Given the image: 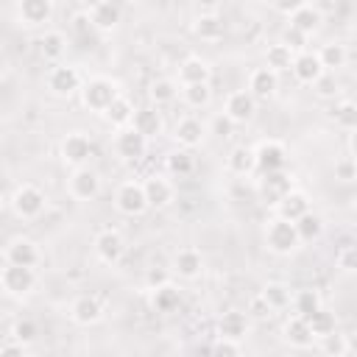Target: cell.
I'll list each match as a JSON object with an SVG mask.
<instances>
[{"label": "cell", "mask_w": 357, "mask_h": 357, "mask_svg": "<svg viewBox=\"0 0 357 357\" xmlns=\"http://www.w3.org/2000/svg\"><path fill=\"white\" fill-rule=\"evenodd\" d=\"M335 265L343 273H357V245H343L335 254Z\"/></svg>", "instance_id": "bcb514c9"}, {"label": "cell", "mask_w": 357, "mask_h": 357, "mask_svg": "<svg viewBox=\"0 0 357 357\" xmlns=\"http://www.w3.org/2000/svg\"><path fill=\"white\" fill-rule=\"evenodd\" d=\"M248 315H254V318H268V315H273V310H271L268 301L257 293V296L248 301Z\"/></svg>", "instance_id": "816d5d0a"}, {"label": "cell", "mask_w": 357, "mask_h": 357, "mask_svg": "<svg viewBox=\"0 0 357 357\" xmlns=\"http://www.w3.org/2000/svg\"><path fill=\"white\" fill-rule=\"evenodd\" d=\"M282 335H284V343H290L293 349H310L315 343V335H312L307 318H301V315H290L282 326Z\"/></svg>", "instance_id": "603a6c76"}, {"label": "cell", "mask_w": 357, "mask_h": 357, "mask_svg": "<svg viewBox=\"0 0 357 357\" xmlns=\"http://www.w3.org/2000/svg\"><path fill=\"white\" fill-rule=\"evenodd\" d=\"M39 259H42V254H39V245H36L33 240H28V237H14V240H8V245H6V262H8V265L36 268Z\"/></svg>", "instance_id": "5bb4252c"}, {"label": "cell", "mask_w": 357, "mask_h": 357, "mask_svg": "<svg viewBox=\"0 0 357 357\" xmlns=\"http://www.w3.org/2000/svg\"><path fill=\"white\" fill-rule=\"evenodd\" d=\"M251 329V321H248V312H240V310H226L220 318H218V337L223 340H234L240 343Z\"/></svg>", "instance_id": "ac0fdd59"}, {"label": "cell", "mask_w": 357, "mask_h": 357, "mask_svg": "<svg viewBox=\"0 0 357 357\" xmlns=\"http://www.w3.org/2000/svg\"><path fill=\"white\" fill-rule=\"evenodd\" d=\"M324 304H321V296H318V290H312V287H307V290H298L296 296H293V310H296V315H301V318H310L312 312H318Z\"/></svg>", "instance_id": "ab89813d"}, {"label": "cell", "mask_w": 357, "mask_h": 357, "mask_svg": "<svg viewBox=\"0 0 357 357\" xmlns=\"http://www.w3.org/2000/svg\"><path fill=\"white\" fill-rule=\"evenodd\" d=\"M298 6H301V0H276V3H273V8H276V11H282L284 17H290Z\"/></svg>", "instance_id": "11a10c76"}, {"label": "cell", "mask_w": 357, "mask_h": 357, "mask_svg": "<svg viewBox=\"0 0 357 357\" xmlns=\"http://www.w3.org/2000/svg\"><path fill=\"white\" fill-rule=\"evenodd\" d=\"M265 245H268V251H273V254H279V257H287V254L298 251V248H301V237H298L296 223H290V220L273 215V218L265 223Z\"/></svg>", "instance_id": "7a4b0ae2"}, {"label": "cell", "mask_w": 357, "mask_h": 357, "mask_svg": "<svg viewBox=\"0 0 357 357\" xmlns=\"http://www.w3.org/2000/svg\"><path fill=\"white\" fill-rule=\"evenodd\" d=\"M181 98L190 109H206L212 103V86L209 84H190L181 86Z\"/></svg>", "instance_id": "f35d334b"}, {"label": "cell", "mask_w": 357, "mask_h": 357, "mask_svg": "<svg viewBox=\"0 0 357 357\" xmlns=\"http://www.w3.org/2000/svg\"><path fill=\"white\" fill-rule=\"evenodd\" d=\"M148 95H151V100H153L156 106H167V103L176 100L178 84H176L173 78H156V81L148 86Z\"/></svg>", "instance_id": "74e56055"}, {"label": "cell", "mask_w": 357, "mask_h": 357, "mask_svg": "<svg viewBox=\"0 0 357 357\" xmlns=\"http://www.w3.org/2000/svg\"><path fill=\"white\" fill-rule=\"evenodd\" d=\"M36 271L33 268H20V265H3V271H0V284H3V290L8 293V296H14V298H22V296H28V293H33V287H36Z\"/></svg>", "instance_id": "5b68a950"}, {"label": "cell", "mask_w": 357, "mask_h": 357, "mask_svg": "<svg viewBox=\"0 0 357 357\" xmlns=\"http://www.w3.org/2000/svg\"><path fill=\"white\" fill-rule=\"evenodd\" d=\"M312 89H315V95H318V98H335V95H337V81H335V75H332V73H324Z\"/></svg>", "instance_id": "681fc988"}, {"label": "cell", "mask_w": 357, "mask_h": 357, "mask_svg": "<svg viewBox=\"0 0 357 357\" xmlns=\"http://www.w3.org/2000/svg\"><path fill=\"white\" fill-rule=\"evenodd\" d=\"M254 153H257V170L262 176L265 173H279L287 165V148L279 139H262V142H257L254 145Z\"/></svg>", "instance_id": "ba28073f"}, {"label": "cell", "mask_w": 357, "mask_h": 357, "mask_svg": "<svg viewBox=\"0 0 357 357\" xmlns=\"http://www.w3.org/2000/svg\"><path fill=\"white\" fill-rule=\"evenodd\" d=\"M120 95H123V92H120L117 81H112V78H106V75H95V78L84 81V86H81V103H84L89 112H95V114H106V109H109Z\"/></svg>", "instance_id": "6da1fadb"}, {"label": "cell", "mask_w": 357, "mask_h": 357, "mask_svg": "<svg viewBox=\"0 0 357 357\" xmlns=\"http://www.w3.org/2000/svg\"><path fill=\"white\" fill-rule=\"evenodd\" d=\"M290 73L296 75V81H298V84L315 86V84H318V78H321L326 70H324V64H321L318 53H312V50H304V53H298V56L293 59V67H290Z\"/></svg>", "instance_id": "2e32d148"}, {"label": "cell", "mask_w": 357, "mask_h": 357, "mask_svg": "<svg viewBox=\"0 0 357 357\" xmlns=\"http://www.w3.org/2000/svg\"><path fill=\"white\" fill-rule=\"evenodd\" d=\"M273 209H276L279 218H284V220H290V223H296L298 218H304L307 212H312V209H310V198H307L304 190H290Z\"/></svg>", "instance_id": "484cf974"}, {"label": "cell", "mask_w": 357, "mask_h": 357, "mask_svg": "<svg viewBox=\"0 0 357 357\" xmlns=\"http://www.w3.org/2000/svg\"><path fill=\"white\" fill-rule=\"evenodd\" d=\"M290 25L296 28V31H301L304 36H312L318 28H321V22H324V14H321V8L318 6H312V3H301L290 17Z\"/></svg>", "instance_id": "4316f807"}, {"label": "cell", "mask_w": 357, "mask_h": 357, "mask_svg": "<svg viewBox=\"0 0 357 357\" xmlns=\"http://www.w3.org/2000/svg\"><path fill=\"white\" fill-rule=\"evenodd\" d=\"M293 59H296V53L287 45H282V42H273V45L265 47V67L273 70V73L290 70L293 67Z\"/></svg>", "instance_id": "e575fe53"}, {"label": "cell", "mask_w": 357, "mask_h": 357, "mask_svg": "<svg viewBox=\"0 0 357 357\" xmlns=\"http://www.w3.org/2000/svg\"><path fill=\"white\" fill-rule=\"evenodd\" d=\"M145 151H148V139H145L134 126L120 128V131L114 134V153H117L120 159L137 162V159L145 156Z\"/></svg>", "instance_id": "30bf717a"}, {"label": "cell", "mask_w": 357, "mask_h": 357, "mask_svg": "<svg viewBox=\"0 0 357 357\" xmlns=\"http://www.w3.org/2000/svg\"><path fill=\"white\" fill-rule=\"evenodd\" d=\"M335 176H337L340 181H351V178H357V162H354V159H343V162H337V165H335Z\"/></svg>", "instance_id": "f907efd6"}, {"label": "cell", "mask_w": 357, "mask_h": 357, "mask_svg": "<svg viewBox=\"0 0 357 357\" xmlns=\"http://www.w3.org/2000/svg\"><path fill=\"white\" fill-rule=\"evenodd\" d=\"M123 251H126V240H123V234H120L117 229H103V231H98V237H95V254H98L100 262L117 265V262L123 259Z\"/></svg>", "instance_id": "4fadbf2b"}, {"label": "cell", "mask_w": 357, "mask_h": 357, "mask_svg": "<svg viewBox=\"0 0 357 357\" xmlns=\"http://www.w3.org/2000/svg\"><path fill=\"white\" fill-rule=\"evenodd\" d=\"M204 134H206V128L198 117H181L173 128V139L178 142V148H187V151L198 148L204 142Z\"/></svg>", "instance_id": "44dd1931"}, {"label": "cell", "mask_w": 357, "mask_h": 357, "mask_svg": "<svg viewBox=\"0 0 357 357\" xmlns=\"http://www.w3.org/2000/svg\"><path fill=\"white\" fill-rule=\"evenodd\" d=\"M70 318L78 326H92V324H98L103 318V301L98 296H78L70 304Z\"/></svg>", "instance_id": "d6986e66"}, {"label": "cell", "mask_w": 357, "mask_h": 357, "mask_svg": "<svg viewBox=\"0 0 357 357\" xmlns=\"http://www.w3.org/2000/svg\"><path fill=\"white\" fill-rule=\"evenodd\" d=\"M349 148H351V159L357 162V131H351V137H349Z\"/></svg>", "instance_id": "6f0895ef"}, {"label": "cell", "mask_w": 357, "mask_h": 357, "mask_svg": "<svg viewBox=\"0 0 357 357\" xmlns=\"http://www.w3.org/2000/svg\"><path fill=\"white\" fill-rule=\"evenodd\" d=\"M114 206H117V212L126 215V218H137V215H142L145 209H151L142 181H137V178H134V181H123V184L117 187V192H114Z\"/></svg>", "instance_id": "277c9868"}, {"label": "cell", "mask_w": 357, "mask_h": 357, "mask_svg": "<svg viewBox=\"0 0 357 357\" xmlns=\"http://www.w3.org/2000/svg\"><path fill=\"white\" fill-rule=\"evenodd\" d=\"M318 59H321V64H324L326 73H335V70L346 67V61H349V50H346L343 42H326V45H321Z\"/></svg>", "instance_id": "836d02e7"}, {"label": "cell", "mask_w": 357, "mask_h": 357, "mask_svg": "<svg viewBox=\"0 0 357 357\" xmlns=\"http://www.w3.org/2000/svg\"><path fill=\"white\" fill-rule=\"evenodd\" d=\"M145 282H148V287H151V290H156V287L167 284V282H170V276H167L162 268H151V271H148V276H145Z\"/></svg>", "instance_id": "f5cc1de1"}, {"label": "cell", "mask_w": 357, "mask_h": 357, "mask_svg": "<svg viewBox=\"0 0 357 357\" xmlns=\"http://www.w3.org/2000/svg\"><path fill=\"white\" fill-rule=\"evenodd\" d=\"M86 17H89V25H92L95 31L109 33V31H114V28H117V22H120L123 11H120V6H117V3H112V0H100V3H92V6H89Z\"/></svg>", "instance_id": "9a60e30c"}, {"label": "cell", "mask_w": 357, "mask_h": 357, "mask_svg": "<svg viewBox=\"0 0 357 357\" xmlns=\"http://www.w3.org/2000/svg\"><path fill=\"white\" fill-rule=\"evenodd\" d=\"M178 304H181V290L176 287V284H162V287H156V290H151V307L156 310V312H162V315H167V312H176L178 310Z\"/></svg>", "instance_id": "1f68e13d"}, {"label": "cell", "mask_w": 357, "mask_h": 357, "mask_svg": "<svg viewBox=\"0 0 357 357\" xmlns=\"http://www.w3.org/2000/svg\"><path fill=\"white\" fill-rule=\"evenodd\" d=\"M192 33L204 42H215L223 36V17L215 14V11H204L192 20Z\"/></svg>", "instance_id": "f546056e"}, {"label": "cell", "mask_w": 357, "mask_h": 357, "mask_svg": "<svg viewBox=\"0 0 357 357\" xmlns=\"http://www.w3.org/2000/svg\"><path fill=\"white\" fill-rule=\"evenodd\" d=\"M321 351L329 357H346L349 354V337L340 332H332V335L321 337Z\"/></svg>", "instance_id": "ee69618b"}, {"label": "cell", "mask_w": 357, "mask_h": 357, "mask_svg": "<svg viewBox=\"0 0 357 357\" xmlns=\"http://www.w3.org/2000/svg\"><path fill=\"white\" fill-rule=\"evenodd\" d=\"M332 117H335V123H337L343 131H357V103H354V100H340V103H335Z\"/></svg>", "instance_id": "7bdbcfd3"}, {"label": "cell", "mask_w": 357, "mask_h": 357, "mask_svg": "<svg viewBox=\"0 0 357 357\" xmlns=\"http://www.w3.org/2000/svg\"><path fill=\"white\" fill-rule=\"evenodd\" d=\"M148 142L151 139H156L162 131H165V120H162V114H159V109H153V106H145V109H137V114H134V123H131Z\"/></svg>", "instance_id": "f1b7e54d"}, {"label": "cell", "mask_w": 357, "mask_h": 357, "mask_svg": "<svg viewBox=\"0 0 357 357\" xmlns=\"http://www.w3.org/2000/svg\"><path fill=\"white\" fill-rule=\"evenodd\" d=\"M226 170L234 176H251L257 170V153L251 145H234L226 156Z\"/></svg>", "instance_id": "83f0119b"}, {"label": "cell", "mask_w": 357, "mask_h": 357, "mask_svg": "<svg viewBox=\"0 0 357 357\" xmlns=\"http://www.w3.org/2000/svg\"><path fill=\"white\" fill-rule=\"evenodd\" d=\"M290 190H296V187H293V176L284 173V170H279V173H265V176L257 181L259 198H262V201H271L273 206H276Z\"/></svg>", "instance_id": "7c38bea8"}, {"label": "cell", "mask_w": 357, "mask_h": 357, "mask_svg": "<svg viewBox=\"0 0 357 357\" xmlns=\"http://www.w3.org/2000/svg\"><path fill=\"white\" fill-rule=\"evenodd\" d=\"M307 39H310V36H304L301 31H296L293 25H287L279 42H282V45H287V47H290V50L298 56V53H304V50H307Z\"/></svg>", "instance_id": "7dc6e473"}, {"label": "cell", "mask_w": 357, "mask_h": 357, "mask_svg": "<svg viewBox=\"0 0 357 357\" xmlns=\"http://www.w3.org/2000/svg\"><path fill=\"white\" fill-rule=\"evenodd\" d=\"M209 357H243V351H240V343L218 337L212 343V349H209Z\"/></svg>", "instance_id": "c3c4849f"}, {"label": "cell", "mask_w": 357, "mask_h": 357, "mask_svg": "<svg viewBox=\"0 0 357 357\" xmlns=\"http://www.w3.org/2000/svg\"><path fill=\"white\" fill-rule=\"evenodd\" d=\"M212 78V67L209 61H204L201 56H187L181 64H178V84L181 86H190V84H209Z\"/></svg>", "instance_id": "d4e9b609"}, {"label": "cell", "mask_w": 357, "mask_h": 357, "mask_svg": "<svg viewBox=\"0 0 357 357\" xmlns=\"http://www.w3.org/2000/svg\"><path fill=\"white\" fill-rule=\"evenodd\" d=\"M201 271H204V257H201L198 248H181V251H176V257H173V273L178 279L192 282V279L201 276Z\"/></svg>", "instance_id": "7402d4cb"}, {"label": "cell", "mask_w": 357, "mask_h": 357, "mask_svg": "<svg viewBox=\"0 0 357 357\" xmlns=\"http://www.w3.org/2000/svg\"><path fill=\"white\" fill-rule=\"evenodd\" d=\"M67 50V36L61 31H45L39 36V53L47 59V61H59Z\"/></svg>", "instance_id": "8d00e7d4"}, {"label": "cell", "mask_w": 357, "mask_h": 357, "mask_svg": "<svg viewBox=\"0 0 357 357\" xmlns=\"http://www.w3.org/2000/svg\"><path fill=\"white\" fill-rule=\"evenodd\" d=\"M67 192L73 201H92L100 195V176L92 167H78L67 178Z\"/></svg>", "instance_id": "9c48e42d"}, {"label": "cell", "mask_w": 357, "mask_h": 357, "mask_svg": "<svg viewBox=\"0 0 357 357\" xmlns=\"http://www.w3.org/2000/svg\"><path fill=\"white\" fill-rule=\"evenodd\" d=\"M89 156H92V139H89L84 131H70V134L61 139V162L70 165L73 170L86 167Z\"/></svg>", "instance_id": "52a82bcc"}, {"label": "cell", "mask_w": 357, "mask_h": 357, "mask_svg": "<svg viewBox=\"0 0 357 357\" xmlns=\"http://www.w3.org/2000/svg\"><path fill=\"white\" fill-rule=\"evenodd\" d=\"M259 296L268 301V307H271L273 312L287 310V307L293 304L290 284H284V282H265V284H262V290H259Z\"/></svg>", "instance_id": "d6a6232c"}, {"label": "cell", "mask_w": 357, "mask_h": 357, "mask_svg": "<svg viewBox=\"0 0 357 357\" xmlns=\"http://www.w3.org/2000/svg\"><path fill=\"white\" fill-rule=\"evenodd\" d=\"M134 114H137V109H134L131 98H128V95H120V98H117V100H114V103L106 109L103 120L120 131V128H128V126L134 123Z\"/></svg>", "instance_id": "4dcf8cb0"}, {"label": "cell", "mask_w": 357, "mask_h": 357, "mask_svg": "<svg viewBox=\"0 0 357 357\" xmlns=\"http://www.w3.org/2000/svg\"><path fill=\"white\" fill-rule=\"evenodd\" d=\"M36 324L31 321V318H20L17 324H14V329H11V335H14V340L17 343H22V346H28V343H33L36 340Z\"/></svg>", "instance_id": "f6af8a7d"}, {"label": "cell", "mask_w": 357, "mask_h": 357, "mask_svg": "<svg viewBox=\"0 0 357 357\" xmlns=\"http://www.w3.org/2000/svg\"><path fill=\"white\" fill-rule=\"evenodd\" d=\"M257 112V98L248 92V89H234L226 95V103H223V114L237 126V123H248Z\"/></svg>", "instance_id": "8fae6325"}, {"label": "cell", "mask_w": 357, "mask_h": 357, "mask_svg": "<svg viewBox=\"0 0 357 357\" xmlns=\"http://www.w3.org/2000/svg\"><path fill=\"white\" fill-rule=\"evenodd\" d=\"M142 187H145L148 204H151L153 209H165V206H170L173 198H176V187H173V181H170L167 176L153 173V176H148V178L142 181Z\"/></svg>", "instance_id": "e0dca14e"}, {"label": "cell", "mask_w": 357, "mask_h": 357, "mask_svg": "<svg viewBox=\"0 0 357 357\" xmlns=\"http://www.w3.org/2000/svg\"><path fill=\"white\" fill-rule=\"evenodd\" d=\"M231 126H234V123H231L226 114H220V117L215 120V131H218L220 137H229V134H231Z\"/></svg>", "instance_id": "9f6ffc18"}, {"label": "cell", "mask_w": 357, "mask_h": 357, "mask_svg": "<svg viewBox=\"0 0 357 357\" xmlns=\"http://www.w3.org/2000/svg\"><path fill=\"white\" fill-rule=\"evenodd\" d=\"M296 229H298L301 243H315V240L324 234V220H321V215L307 212L304 218H298V220H296Z\"/></svg>", "instance_id": "b9f144b4"}, {"label": "cell", "mask_w": 357, "mask_h": 357, "mask_svg": "<svg viewBox=\"0 0 357 357\" xmlns=\"http://www.w3.org/2000/svg\"><path fill=\"white\" fill-rule=\"evenodd\" d=\"M307 324H310V329H312V335H315V340H321V337H326V335H332V332H337V321H335V312H329V310H318V312H312L310 318H307Z\"/></svg>", "instance_id": "60d3db41"}, {"label": "cell", "mask_w": 357, "mask_h": 357, "mask_svg": "<svg viewBox=\"0 0 357 357\" xmlns=\"http://www.w3.org/2000/svg\"><path fill=\"white\" fill-rule=\"evenodd\" d=\"M0 357H28V351H25V346H22V343H17V340H8V343H3V349H0Z\"/></svg>", "instance_id": "db71d44e"}, {"label": "cell", "mask_w": 357, "mask_h": 357, "mask_svg": "<svg viewBox=\"0 0 357 357\" xmlns=\"http://www.w3.org/2000/svg\"><path fill=\"white\" fill-rule=\"evenodd\" d=\"M165 167H167L170 176L184 178V176H190V173L195 170V156H192V151H187V148H176V151L167 153Z\"/></svg>", "instance_id": "d590c367"}, {"label": "cell", "mask_w": 357, "mask_h": 357, "mask_svg": "<svg viewBox=\"0 0 357 357\" xmlns=\"http://www.w3.org/2000/svg\"><path fill=\"white\" fill-rule=\"evenodd\" d=\"M50 17H53L50 0H20L17 3V20L22 25H42V22H50Z\"/></svg>", "instance_id": "cb8c5ba5"}, {"label": "cell", "mask_w": 357, "mask_h": 357, "mask_svg": "<svg viewBox=\"0 0 357 357\" xmlns=\"http://www.w3.org/2000/svg\"><path fill=\"white\" fill-rule=\"evenodd\" d=\"M45 206H47V198H45V192L36 184H20L14 190V195H11V209L22 220L39 218L45 212Z\"/></svg>", "instance_id": "3957f363"}, {"label": "cell", "mask_w": 357, "mask_h": 357, "mask_svg": "<svg viewBox=\"0 0 357 357\" xmlns=\"http://www.w3.org/2000/svg\"><path fill=\"white\" fill-rule=\"evenodd\" d=\"M45 84L56 98H70L73 92H81V86H84V81L73 64H53L47 70Z\"/></svg>", "instance_id": "8992f818"}, {"label": "cell", "mask_w": 357, "mask_h": 357, "mask_svg": "<svg viewBox=\"0 0 357 357\" xmlns=\"http://www.w3.org/2000/svg\"><path fill=\"white\" fill-rule=\"evenodd\" d=\"M276 89H279V73H273V70H268V67L251 70V75H248V92H251L257 100L273 98Z\"/></svg>", "instance_id": "ffe728a7"}]
</instances>
